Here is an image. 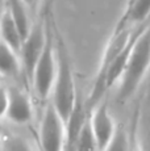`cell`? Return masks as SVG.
I'll use <instances>...</instances> for the list:
<instances>
[{
	"label": "cell",
	"mask_w": 150,
	"mask_h": 151,
	"mask_svg": "<svg viewBox=\"0 0 150 151\" xmlns=\"http://www.w3.org/2000/svg\"><path fill=\"white\" fill-rule=\"evenodd\" d=\"M150 68V24L141 27L132 45L123 76L119 80V99L126 100L145 80Z\"/></svg>",
	"instance_id": "6da1fadb"
},
{
	"label": "cell",
	"mask_w": 150,
	"mask_h": 151,
	"mask_svg": "<svg viewBox=\"0 0 150 151\" xmlns=\"http://www.w3.org/2000/svg\"><path fill=\"white\" fill-rule=\"evenodd\" d=\"M57 59H58V71L50 97L53 106L63 118V121L67 124L74 110L76 109L78 103L73 68L62 42H59L57 46Z\"/></svg>",
	"instance_id": "7a4b0ae2"
},
{
	"label": "cell",
	"mask_w": 150,
	"mask_h": 151,
	"mask_svg": "<svg viewBox=\"0 0 150 151\" xmlns=\"http://www.w3.org/2000/svg\"><path fill=\"white\" fill-rule=\"evenodd\" d=\"M57 71H58L57 49H54L53 40L49 34L45 50L34 68L33 76L30 80V83L33 84L34 93L40 100H46L51 96V91H53L54 82L57 78Z\"/></svg>",
	"instance_id": "3957f363"
},
{
	"label": "cell",
	"mask_w": 150,
	"mask_h": 151,
	"mask_svg": "<svg viewBox=\"0 0 150 151\" xmlns=\"http://www.w3.org/2000/svg\"><path fill=\"white\" fill-rule=\"evenodd\" d=\"M40 146L41 151H63L67 141V124L63 121L53 104L45 108L40 125Z\"/></svg>",
	"instance_id": "277c9868"
},
{
	"label": "cell",
	"mask_w": 150,
	"mask_h": 151,
	"mask_svg": "<svg viewBox=\"0 0 150 151\" xmlns=\"http://www.w3.org/2000/svg\"><path fill=\"white\" fill-rule=\"evenodd\" d=\"M1 117L16 125L28 124L33 117L30 99L16 87H1Z\"/></svg>",
	"instance_id": "5b68a950"
},
{
	"label": "cell",
	"mask_w": 150,
	"mask_h": 151,
	"mask_svg": "<svg viewBox=\"0 0 150 151\" xmlns=\"http://www.w3.org/2000/svg\"><path fill=\"white\" fill-rule=\"evenodd\" d=\"M49 33H46L44 25L36 24L32 28L29 36L22 42L21 50H20V59L22 63V70H24L25 76L32 80L34 68L38 63L40 58L45 50V46L48 43Z\"/></svg>",
	"instance_id": "8992f818"
},
{
	"label": "cell",
	"mask_w": 150,
	"mask_h": 151,
	"mask_svg": "<svg viewBox=\"0 0 150 151\" xmlns=\"http://www.w3.org/2000/svg\"><path fill=\"white\" fill-rule=\"evenodd\" d=\"M90 122L99 146V151H104L117 132L116 124L107 103L100 101L96 106L92 108L90 113Z\"/></svg>",
	"instance_id": "52a82bcc"
},
{
	"label": "cell",
	"mask_w": 150,
	"mask_h": 151,
	"mask_svg": "<svg viewBox=\"0 0 150 151\" xmlns=\"http://www.w3.org/2000/svg\"><path fill=\"white\" fill-rule=\"evenodd\" d=\"M136 145L137 151H150V82L144 92L137 110Z\"/></svg>",
	"instance_id": "ba28073f"
},
{
	"label": "cell",
	"mask_w": 150,
	"mask_h": 151,
	"mask_svg": "<svg viewBox=\"0 0 150 151\" xmlns=\"http://www.w3.org/2000/svg\"><path fill=\"white\" fill-rule=\"evenodd\" d=\"M4 8L11 14L13 22L16 24L20 34H21L22 40L25 41V38L29 36L32 28H33V25L30 24L29 14H28L27 4L22 0H5Z\"/></svg>",
	"instance_id": "9c48e42d"
},
{
	"label": "cell",
	"mask_w": 150,
	"mask_h": 151,
	"mask_svg": "<svg viewBox=\"0 0 150 151\" xmlns=\"http://www.w3.org/2000/svg\"><path fill=\"white\" fill-rule=\"evenodd\" d=\"M0 32H1V42L5 43V45L12 49L13 51H16L17 54H20V50H21L24 40H22L16 24L13 22L11 14L8 13V11L5 9V8L3 9V13H1Z\"/></svg>",
	"instance_id": "30bf717a"
},
{
	"label": "cell",
	"mask_w": 150,
	"mask_h": 151,
	"mask_svg": "<svg viewBox=\"0 0 150 151\" xmlns=\"http://www.w3.org/2000/svg\"><path fill=\"white\" fill-rule=\"evenodd\" d=\"M150 14V0H129L125 12L119 21V27L131 28V25L142 22Z\"/></svg>",
	"instance_id": "8fae6325"
},
{
	"label": "cell",
	"mask_w": 150,
	"mask_h": 151,
	"mask_svg": "<svg viewBox=\"0 0 150 151\" xmlns=\"http://www.w3.org/2000/svg\"><path fill=\"white\" fill-rule=\"evenodd\" d=\"M0 50H1V53H0V70H1L3 76L17 78L20 72H24L20 55L16 51H13L3 42Z\"/></svg>",
	"instance_id": "7c38bea8"
},
{
	"label": "cell",
	"mask_w": 150,
	"mask_h": 151,
	"mask_svg": "<svg viewBox=\"0 0 150 151\" xmlns=\"http://www.w3.org/2000/svg\"><path fill=\"white\" fill-rule=\"evenodd\" d=\"M75 147L76 151H99L96 138L92 132L91 122H90V114L86 116L79 132H78L76 139H75Z\"/></svg>",
	"instance_id": "4fadbf2b"
},
{
	"label": "cell",
	"mask_w": 150,
	"mask_h": 151,
	"mask_svg": "<svg viewBox=\"0 0 150 151\" xmlns=\"http://www.w3.org/2000/svg\"><path fill=\"white\" fill-rule=\"evenodd\" d=\"M1 146L3 151H33L27 139L16 134L4 135L1 141Z\"/></svg>",
	"instance_id": "5bb4252c"
},
{
	"label": "cell",
	"mask_w": 150,
	"mask_h": 151,
	"mask_svg": "<svg viewBox=\"0 0 150 151\" xmlns=\"http://www.w3.org/2000/svg\"><path fill=\"white\" fill-rule=\"evenodd\" d=\"M104 151H129V139L128 134L123 127H117V132L115 134L111 143L107 146Z\"/></svg>",
	"instance_id": "9a60e30c"
},
{
	"label": "cell",
	"mask_w": 150,
	"mask_h": 151,
	"mask_svg": "<svg viewBox=\"0 0 150 151\" xmlns=\"http://www.w3.org/2000/svg\"><path fill=\"white\" fill-rule=\"evenodd\" d=\"M22 1H24L27 5H29V4H33V3H36L37 0H22Z\"/></svg>",
	"instance_id": "2e32d148"
}]
</instances>
